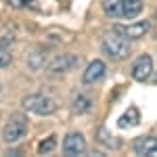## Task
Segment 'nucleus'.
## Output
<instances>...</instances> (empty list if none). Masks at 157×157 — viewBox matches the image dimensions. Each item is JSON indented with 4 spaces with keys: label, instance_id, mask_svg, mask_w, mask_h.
Here are the masks:
<instances>
[{
    "label": "nucleus",
    "instance_id": "17",
    "mask_svg": "<svg viewBox=\"0 0 157 157\" xmlns=\"http://www.w3.org/2000/svg\"><path fill=\"white\" fill-rule=\"evenodd\" d=\"M55 147H57V138H55V136H48L46 140H42V143L38 145V151H40V153H50Z\"/></svg>",
    "mask_w": 157,
    "mask_h": 157
},
{
    "label": "nucleus",
    "instance_id": "19",
    "mask_svg": "<svg viewBox=\"0 0 157 157\" xmlns=\"http://www.w3.org/2000/svg\"><path fill=\"white\" fill-rule=\"evenodd\" d=\"M155 82H157V73H155Z\"/></svg>",
    "mask_w": 157,
    "mask_h": 157
},
{
    "label": "nucleus",
    "instance_id": "6",
    "mask_svg": "<svg viewBox=\"0 0 157 157\" xmlns=\"http://www.w3.org/2000/svg\"><path fill=\"white\" fill-rule=\"evenodd\" d=\"M84 151H86V140L80 132H71L65 136V140H63V153L67 157L82 155Z\"/></svg>",
    "mask_w": 157,
    "mask_h": 157
},
{
    "label": "nucleus",
    "instance_id": "4",
    "mask_svg": "<svg viewBox=\"0 0 157 157\" xmlns=\"http://www.w3.org/2000/svg\"><path fill=\"white\" fill-rule=\"evenodd\" d=\"M149 29H151V23L149 21H136V23H128V25L117 23L113 27L115 34L128 38V40H140V38H145L149 34Z\"/></svg>",
    "mask_w": 157,
    "mask_h": 157
},
{
    "label": "nucleus",
    "instance_id": "16",
    "mask_svg": "<svg viewBox=\"0 0 157 157\" xmlns=\"http://www.w3.org/2000/svg\"><path fill=\"white\" fill-rule=\"evenodd\" d=\"M98 140H101V143H103L105 147H111V149H120V140H115V138H113V136H111V134H109L105 128H101V130H98Z\"/></svg>",
    "mask_w": 157,
    "mask_h": 157
},
{
    "label": "nucleus",
    "instance_id": "9",
    "mask_svg": "<svg viewBox=\"0 0 157 157\" xmlns=\"http://www.w3.org/2000/svg\"><path fill=\"white\" fill-rule=\"evenodd\" d=\"M143 6H145V0H124L121 2V17L134 19L143 13Z\"/></svg>",
    "mask_w": 157,
    "mask_h": 157
},
{
    "label": "nucleus",
    "instance_id": "8",
    "mask_svg": "<svg viewBox=\"0 0 157 157\" xmlns=\"http://www.w3.org/2000/svg\"><path fill=\"white\" fill-rule=\"evenodd\" d=\"M105 73H107V65L101 59H94L86 67L84 75H82V82H84V84H97V82H101V80L105 78Z\"/></svg>",
    "mask_w": 157,
    "mask_h": 157
},
{
    "label": "nucleus",
    "instance_id": "11",
    "mask_svg": "<svg viewBox=\"0 0 157 157\" xmlns=\"http://www.w3.org/2000/svg\"><path fill=\"white\" fill-rule=\"evenodd\" d=\"M138 121H140V113H138V109L132 105V107H128V111L117 120V126H120V128H132V126H138Z\"/></svg>",
    "mask_w": 157,
    "mask_h": 157
},
{
    "label": "nucleus",
    "instance_id": "1",
    "mask_svg": "<svg viewBox=\"0 0 157 157\" xmlns=\"http://www.w3.org/2000/svg\"><path fill=\"white\" fill-rule=\"evenodd\" d=\"M25 134H27V117L23 113H13L2 130V140L13 145V143H19Z\"/></svg>",
    "mask_w": 157,
    "mask_h": 157
},
{
    "label": "nucleus",
    "instance_id": "2",
    "mask_svg": "<svg viewBox=\"0 0 157 157\" xmlns=\"http://www.w3.org/2000/svg\"><path fill=\"white\" fill-rule=\"evenodd\" d=\"M103 50H105V55L109 59L124 61L130 57V42L120 34H113V36H107L103 40Z\"/></svg>",
    "mask_w": 157,
    "mask_h": 157
},
{
    "label": "nucleus",
    "instance_id": "14",
    "mask_svg": "<svg viewBox=\"0 0 157 157\" xmlns=\"http://www.w3.org/2000/svg\"><path fill=\"white\" fill-rule=\"evenodd\" d=\"M27 65L38 71V69H44V65H46V52H42V50H36L34 55H29V59H27Z\"/></svg>",
    "mask_w": 157,
    "mask_h": 157
},
{
    "label": "nucleus",
    "instance_id": "13",
    "mask_svg": "<svg viewBox=\"0 0 157 157\" xmlns=\"http://www.w3.org/2000/svg\"><path fill=\"white\" fill-rule=\"evenodd\" d=\"M121 2L124 0H103V11L107 17H121Z\"/></svg>",
    "mask_w": 157,
    "mask_h": 157
},
{
    "label": "nucleus",
    "instance_id": "10",
    "mask_svg": "<svg viewBox=\"0 0 157 157\" xmlns=\"http://www.w3.org/2000/svg\"><path fill=\"white\" fill-rule=\"evenodd\" d=\"M157 149V138L153 136H140L134 140V151L138 155H151V151Z\"/></svg>",
    "mask_w": 157,
    "mask_h": 157
},
{
    "label": "nucleus",
    "instance_id": "7",
    "mask_svg": "<svg viewBox=\"0 0 157 157\" xmlns=\"http://www.w3.org/2000/svg\"><path fill=\"white\" fill-rule=\"evenodd\" d=\"M151 71H153V59H151L149 55H140L138 59L134 61L130 73H132V78L136 82H145V80H149Z\"/></svg>",
    "mask_w": 157,
    "mask_h": 157
},
{
    "label": "nucleus",
    "instance_id": "3",
    "mask_svg": "<svg viewBox=\"0 0 157 157\" xmlns=\"http://www.w3.org/2000/svg\"><path fill=\"white\" fill-rule=\"evenodd\" d=\"M23 107L36 115H52L57 111V103L55 98L44 97V94H29L23 98Z\"/></svg>",
    "mask_w": 157,
    "mask_h": 157
},
{
    "label": "nucleus",
    "instance_id": "5",
    "mask_svg": "<svg viewBox=\"0 0 157 157\" xmlns=\"http://www.w3.org/2000/svg\"><path fill=\"white\" fill-rule=\"evenodd\" d=\"M78 63H80V59H78L75 55H69V52H67V55H59V57H55V59L46 65V71H48L50 75L67 73V71H71L73 67H78Z\"/></svg>",
    "mask_w": 157,
    "mask_h": 157
},
{
    "label": "nucleus",
    "instance_id": "18",
    "mask_svg": "<svg viewBox=\"0 0 157 157\" xmlns=\"http://www.w3.org/2000/svg\"><path fill=\"white\" fill-rule=\"evenodd\" d=\"M9 4L15 6V9H25V6L38 9V0H9Z\"/></svg>",
    "mask_w": 157,
    "mask_h": 157
},
{
    "label": "nucleus",
    "instance_id": "15",
    "mask_svg": "<svg viewBox=\"0 0 157 157\" xmlns=\"http://www.w3.org/2000/svg\"><path fill=\"white\" fill-rule=\"evenodd\" d=\"M90 98L84 97V94H78V97L73 98V111L75 113H86V111H90Z\"/></svg>",
    "mask_w": 157,
    "mask_h": 157
},
{
    "label": "nucleus",
    "instance_id": "12",
    "mask_svg": "<svg viewBox=\"0 0 157 157\" xmlns=\"http://www.w3.org/2000/svg\"><path fill=\"white\" fill-rule=\"evenodd\" d=\"M11 42H13V38H0V67L11 65V61H13V55L9 50Z\"/></svg>",
    "mask_w": 157,
    "mask_h": 157
}]
</instances>
